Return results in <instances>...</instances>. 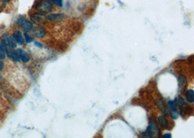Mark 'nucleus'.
<instances>
[{"label": "nucleus", "instance_id": "15", "mask_svg": "<svg viewBox=\"0 0 194 138\" xmlns=\"http://www.w3.org/2000/svg\"><path fill=\"white\" fill-rule=\"evenodd\" d=\"M156 104L162 112L164 113H166V108L165 105H164L163 101H161V100H158V101H156Z\"/></svg>", "mask_w": 194, "mask_h": 138}, {"label": "nucleus", "instance_id": "21", "mask_svg": "<svg viewBox=\"0 0 194 138\" xmlns=\"http://www.w3.org/2000/svg\"><path fill=\"white\" fill-rule=\"evenodd\" d=\"M34 45L36 46L37 47H39V48H43V46L42 45V44L39 42H34Z\"/></svg>", "mask_w": 194, "mask_h": 138}, {"label": "nucleus", "instance_id": "16", "mask_svg": "<svg viewBox=\"0 0 194 138\" xmlns=\"http://www.w3.org/2000/svg\"><path fill=\"white\" fill-rule=\"evenodd\" d=\"M7 43L8 46L11 48H15L16 47V40H14V38L12 37H8L7 38Z\"/></svg>", "mask_w": 194, "mask_h": 138}, {"label": "nucleus", "instance_id": "12", "mask_svg": "<svg viewBox=\"0 0 194 138\" xmlns=\"http://www.w3.org/2000/svg\"><path fill=\"white\" fill-rule=\"evenodd\" d=\"M178 81H179V86L181 89H185L187 87V84H188V82H187V79L184 76L180 75L178 78Z\"/></svg>", "mask_w": 194, "mask_h": 138}, {"label": "nucleus", "instance_id": "2", "mask_svg": "<svg viewBox=\"0 0 194 138\" xmlns=\"http://www.w3.org/2000/svg\"><path fill=\"white\" fill-rule=\"evenodd\" d=\"M35 9L40 12H50L51 11H52L53 5L49 1L42 0L36 4Z\"/></svg>", "mask_w": 194, "mask_h": 138}, {"label": "nucleus", "instance_id": "10", "mask_svg": "<svg viewBox=\"0 0 194 138\" xmlns=\"http://www.w3.org/2000/svg\"><path fill=\"white\" fill-rule=\"evenodd\" d=\"M33 34L34 37L38 38H42L46 35V31L44 28L42 27H36L34 29V32Z\"/></svg>", "mask_w": 194, "mask_h": 138}, {"label": "nucleus", "instance_id": "1", "mask_svg": "<svg viewBox=\"0 0 194 138\" xmlns=\"http://www.w3.org/2000/svg\"><path fill=\"white\" fill-rule=\"evenodd\" d=\"M159 134H160V131H159L158 126L155 124V121H150L147 131L142 134H143L142 136L145 137H158Z\"/></svg>", "mask_w": 194, "mask_h": 138}, {"label": "nucleus", "instance_id": "22", "mask_svg": "<svg viewBox=\"0 0 194 138\" xmlns=\"http://www.w3.org/2000/svg\"><path fill=\"white\" fill-rule=\"evenodd\" d=\"M163 137L164 138H166V137H172V135H171V134H169V133H167V134H164L163 135Z\"/></svg>", "mask_w": 194, "mask_h": 138}, {"label": "nucleus", "instance_id": "7", "mask_svg": "<svg viewBox=\"0 0 194 138\" xmlns=\"http://www.w3.org/2000/svg\"><path fill=\"white\" fill-rule=\"evenodd\" d=\"M175 101L176 102V104L177 106H179L181 115L182 116H184L185 113V108H186V103H185L184 99L182 98H176Z\"/></svg>", "mask_w": 194, "mask_h": 138}, {"label": "nucleus", "instance_id": "4", "mask_svg": "<svg viewBox=\"0 0 194 138\" xmlns=\"http://www.w3.org/2000/svg\"><path fill=\"white\" fill-rule=\"evenodd\" d=\"M168 109L169 111L171 116L174 119H177L178 118L179 113L177 110V104L175 101H169L168 103Z\"/></svg>", "mask_w": 194, "mask_h": 138}, {"label": "nucleus", "instance_id": "6", "mask_svg": "<svg viewBox=\"0 0 194 138\" xmlns=\"http://www.w3.org/2000/svg\"><path fill=\"white\" fill-rule=\"evenodd\" d=\"M47 18L51 21L61 22V21H64V15L62 14V13H53V14L48 15Z\"/></svg>", "mask_w": 194, "mask_h": 138}, {"label": "nucleus", "instance_id": "20", "mask_svg": "<svg viewBox=\"0 0 194 138\" xmlns=\"http://www.w3.org/2000/svg\"><path fill=\"white\" fill-rule=\"evenodd\" d=\"M5 57V52L0 50V59H4Z\"/></svg>", "mask_w": 194, "mask_h": 138}, {"label": "nucleus", "instance_id": "18", "mask_svg": "<svg viewBox=\"0 0 194 138\" xmlns=\"http://www.w3.org/2000/svg\"><path fill=\"white\" fill-rule=\"evenodd\" d=\"M51 3H54L56 6L61 7L63 5V0H49Z\"/></svg>", "mask_w": 194, "mask_h": 138}, {"label": "nucleus", "instance_id": "23", "mask_svg": "<svg viewBox=\"0 0 194 138\" xmlns=\"http://www.w3.org/2000/svg\"><path fill=\"white\" fill-rule=\"evenodd\" d=\"M3 68V63L1 62V59H0V70H1V69Z\"/></svg>", "mask_w": 194, "mask_h": 138}, {"label": "nucleus", "instance_id": "5", "mask_svg": "<svg viewBox=\"0 0 194 138\" xmlns=\"http://www.w3.org/2000/svg\"><path fill=\"white\" fill-rule=\"evenodd\" d=\"M17 52L18 54V56L20 57V60L23 62V63H26L29 61L30 60V57H29V54H28L27 52H26L23 49H18Z\"/></svg>", "mask_w": 194, "mask_h": 138}, {"label": "nucleus", "instance_id": "17", "mask_svg": "<svg viewBox=\"0 0 194 138\" xmlns=\"http://www.w3.org/2000/svg\"><path fill=\"white\" fill-rule=\"evenodd\" d=\"M10 57H12L15 61H19L20 57L18 56L17 51H12V52H10Z\"/></svg>", "mask_w": 194, "mask_h": 138}, {"label": "nucleus", "instance_id": "19", "mask_svg": "<svg viewBox=\"0 0 194 138\" xmlns=\"http://www.w3.org/2000/svg\"><path fill=\"white\" fill-rule=\"evenodd\" d=\"M24 36H25V39H26V42H27V43H31V42L33 41L32 38H31L30 36L28 35V34H26V32L24 33Z\"/></svg>", "mask_w": 194, "mask_h": 138}, {"label": "nucleus", "instance_id": "8", "mask_svg": "<svg viewBox=\"0 0 194 138\" xmlns=\"http://www.w3.org/2000/svg\"><path fill=\"white\" fill-rule=\"evenodd\" d=\"M13 37L14 38V39L16 40V43L18 45H23L24 43V39L23 37L22 33L20 31H16L13 34Z\"/></svg>", "mask_w": 194, "mask_h": 138}, {"label": "nucleus", "instance_id": "14", "mask_svg": "<svg viewBox=\"0 0 194 138\" xmlns=\"http://www.w3.org/2000/svg\"><path fill=\"white\" fill-rule=\"evenodd\" d=\"M186 99L188 103H194V91L192 90H189L186 92Z\"/></svg>", "mask_w": 194, "mask_h": 138}, {"label": "nucleus", "instance_id": "13", "mask_svg": "<svg viewBox=\"0 0 194 138\" xmlns=\"http://www.w3.org/2000/svg\"><path fill=\"white\" fill-rule=\"evenodd\" d=\"M0 50L4 51V52L8 55L9 57H10V52L9 51V49H8V46L7 44L5 41H1V43H0Z\"/></svg>", "mask_w": 194, "mask_h": 138}, {"label": "nucleus", "instance_id": "9", "mask_svg": "<svg viewBox=\"0 0 194 138\" xmlns=\"http://www.w3.org/2000/svg\"><path fill=\"white\" fill-rule=\"evenodd\" d=\"M45 18V15L43 14H41V13H34V14H32L31 15V20L34 23H41Z\"/></svg>", "mask_w": 194, "mask_h": 138}, {"label": "nucleus", "instance_id": "3", "mask_svg": "<svg viewBox=\"0 0 194 138\" xmlns=\"http://www.w3.org/2000/svg\"><path fill=\"white\" fill-rule=\"evenodd\" d=\"M18 25L24 30L25 32H29L32 30L33 24L30 21H28L26 18H21L17 21Z\"/></svg>", "mask_w": 194, "mask_h": 138}, {"label": "nucleus", "instance_id": "24", "mask_svg": "<svg viewBox=\"0 0 194 138\" xmlns=\"http://www.w3.org/2000/svg\"><path fill=\"white\" fill-rule=\"evenodd\" d=\"M4 1H10V0H4Z\"/></svg>", "mask_w": 194, "mask_h": 138}, {"label": "nucleus", "instance_id": "11", "mask_svg": "<svg viewBox=\"0 0 194 138\" xmlns=\"http://www.w3.org/2000/svg\"><path fill=\"white\" fill-rule=\"evenodd\" d=\"M158 123L160 124V126L161 127H163L164 129H167L169 126V122L167 121L166 118L164 116H161L158 118Z\"/></svg>", "mask_w": 194, "mask_h": 138}]
</instances>
